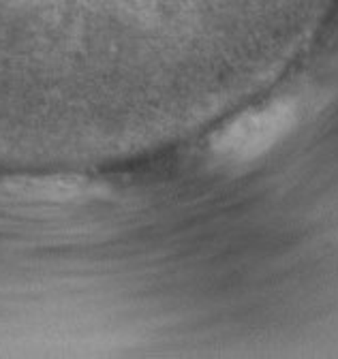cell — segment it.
Listing matches in <instances>:
<instances>
[{
	"mask_svg": "<svg viewBox=\"0 0 338 359\" xmlns=\"http://www.w3.org/2000/svg\"><path fill=\"white\" fill-rule=\"evenodd\" d=\"M295 122H298V109L293 101H274L246 111L219 133L212 144L215 154L234 165L250 163L280 144Z\"/></svg>",
	"mask_w": 338,
	"mask_h": 359,
	"instance_id": "6da1fadb",
	"label": "cell"
}]
</instances>
